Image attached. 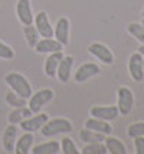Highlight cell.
<instances>
[{"label": "cell", "mask_w": 144, "mask_h": 154, "mask_svg": "<svg viewBox=\"0 0 144 154\" xmlns=\"http://www.w3.org/2000/svg\"><path fill=\"white\" fill-rule=\"evenodd\" d=\"M36 23V30L42 38H52L54 36V27L49 23V17L46 12H39L33 20Z\"/></svg>", "instance_id": "8fae6325"}, {"label": "cell", "mask_w": 144, "mask_h": 154, "mask_svg": "<svg viewBox=\"0 0 144 154\" xmlns=\"http://www.w3.org/2000/svg\"><path fill=\"white\" fill-rule=\"evenodd\" d=\"M33 49H36V52H39V54H52V52L62 51L63 45H62L61 42H58L56 39L43 38L42 40H38V43H36V46Z\"/></svg>", "instance_id": "4fadbf2b"}, {"label": "cell", "mask_w": 144, "mask_h": 154, "mask_svg": "<svg viewBox=\"0 0 144 154\" xmlns=\"http://www.w3.org/2000/svg\"><path fill=\"white\" fill-rule=\"evenodd\" d=\"M6 102L13 108L26 107V98H22V97H19L17 94H13V91L6 94Z\"/></svg>", "instance_id": "484cf974"}, {"label": "cell", "mask_w": 144, "mask_h": 154, "mask_svg": "<svg viewBox=\"0 0 144 154\" xmlns=\"http://www.w3.org/2000/svg\"><path fill=\"white\" fill-rule=\"evenodd\" d=\"M54 36L58 42H61L63 46L69 43V20L68 17H61L56 22V26L54 29Z\"/></svg>", "instance_id": "7c38bea8"}, {"label": "cell", "mask_w": 144, "mask_h": 154, "mask_svg": "<svg viewBox=\"0 0 144 154\" xmlns=\"http://www.w3.org/2000/svg\"><path fill=\"white\" fill-rule=\"evenodd\" d=\"M143 17H144V10H143Z\"/></svg>", "instance_id": "d6a6232c"}, {"label": "cell", "mask_w": 144, "mask_h": 154, "mask_svg": "<svg viewBox=\"0 0 144 154\" xmlns=\"http://www.w3.org/2000/svg\"><path fill=\"white\" fill-rule=\"evenodd\" d=\"M138 52H140V54L144 56V43H141V46L138 48Z\"/></svg>", "instance_id": "4dcf8cb0"}, {"label": "cell", "mask_w": 144, "mask_h": 154, "mask_svg": "<svg viewBox=\"0 0 144 154\" xmlns=\"http://www.w3.org/2000/svg\"><path fill=\"white\" fill-rule=\"evenodd\" d=\"M127 30L131 36H134L140 43H144V25L143 23H130Z\"/></svg>", "instance_id": "d4e9b609"}, {"label": "cell", "mask_w": 144, "mask_h": 154, "mask_svg": "<svg viewBox=\"0 0 144 154\" xmlns=\"http://www.w3.org/2000/svg\"><path fill=\"white\" fill-rule=\"evenodd\" d=\"M61 150L63 154H79L81 151H78L76 146L74 144V141L69 137H63L61 141Z\"/></svg>", "instance_id": "83f0119b"}, {"label": "cell", "mask_w": 144, "mask_h": 154, "mask_svg": "<svg viewBox=\"0 0 144 154\" xmlns=\"http://www.w3.org/2000/svg\"><path fill=\"white\" fill-rule=\"evenodd\" d=\"M5 82H6L9 87L12 88L14 94H17L22 98H30L32 92V87L28 82V79L23 76V75L17 74V72H12V74H7L5 76Z\"/></svg>", "instance_id": "6da1fadb"}, {"label": "cell", "mask_w": 144, "mask_h": 154, "mask_svg": "<svg viewBox=\"0 0 144 154\" xmlns=\"http://www.w3.org/2000/svg\"><path fill=\"white\" fill-rule=\"evenodd\" d=\"M30 115H33V112L29 109V107H19V108H14L13 111L9 114L7 117V121H9V124H20L22 121L25 120V118H28Z\"/></svg>", "instance_id": "d6986e66"}, {"label": "cell", "mask_w": 144, "mask_h": 154, "mask_svg": "<svg viewBox=\"0 0 144 154\" xmlns=\"http://www.w3.org/2000/svg\"><path fill=\"white\" fill-rule=\"evenodd\" d=\"M82 154H105L108 153L107 151V147L104 143H88L85 147L82 148Z\"/></svg>", "instance_id": "cb8c5ba5"}, {"label": "cell", "mask_w": 144, "mask_h": 154, "mask_svg": "<svg viewBox=\"0 0 144 154\" xmlns=\"http://www.w3.org/2000/svg\"><path fill=\"white\" fill-rule=\"evenodd\" d=\"M16 137H17V128L16 124H9L3 134V147L7 153H13L14 144H16Z\"/></svg>", "instance_id": "e0dca14e"}, {"label": "cell", "mask_w": 144, "mask_h": 154, "mask_svg": "<svg viewBox=\"0 0 144 154\" xmlns=\"http://www.w3.org/2000/svg\"><path fill=\"white\" fill-rule=\"evenodd\" d=\"M72 65H74V58L72 56H65L61 59L59 65H58V69H56V76L59 78L61 82H68L69 78H71V69H72Z\"/></svg>", "instance_id": "5bb4252c"}, {"label": "cell", "mask_w": 144, "mask_h": 154, "mask_svg": "<svg viewBox=\"0 0 144 154\" xmlns=\"http://www.w3.org/2000/svg\"><path fill=\"white\" fill-rule=\"evenodd\" d=\"M127 134H128V137H131V138L140 137V135L144 137V121H138V122L130 124L128 128H127Z\"/></svg>", "instance_id": "4316f807"}, {"label": "cell", "mask_w": 144, "mask_h": 154, "mask_svg": "<svg viewBox=\"0 0 144 154\" xmlns=\"http://www.w3.org/2000/svg\"><path fill=\"white\" fill-rule=\"evenodd\" d=\"M54 95H55L54 91H52V89H48V88L38 91L36 94H32L30 98H29V109H30L33 114H38L42 108L54 98Z\"/></svg>", "instance_id": "277c9868"}, {"label": "cell", "mask_w": 144, "mask_h": 154, "mask_svg": "<svg viewBox=\"0 0 144 154\" xmlns=\"http://www.w3.org/2000/svg\"><path fill=\"white\" fill-rule=\"evenodd\" d=\"M59 143L58 141H48V143H42L38 144L32 148L33 154H58L59 153Z\"/></svg>", "instance_id": "44dd1931"}, {"label": "cell", "mask_w": 144, "mask_h": 154, "mask_svg": "<svg viewBox=\"0 0 144 154\" xmlns=\"http://www.w3.org/2000/svg\"><path fill=\"white\" fill-rule=\"evenodd\" d=\"M88 52L92 55V56H95L97 59H100L103 63H105V65H111V63L114 62V55H112V52H111L105 45H103V43H98V42L91 43L88 46Z\"/></svg>", "instance_id": "8992f818"}, {"label": "cell", "mask_w": 144, "mask_h": 154, "mask_svg": "<svg viewBox=\"0 0 144 154\" xmlns=\"http://www.w3.org/2000/svg\"><path fill=\"white\" fill-rule=\"evenodd\" d=\"M63 58V54L62 51H58V52H52V54L48 56V59L45 60V75L49 76V78H54L56 76V69H58V65L61 59Z\"/></svg>", "instance_id": "2e32d148"}, {"label": "cell", "mask_w": 144, "mask_h": 154, "mask_svg": "<svg viewBox=\"0 0 144 154\" xmlns=\"http://www.w3.org/2000/svg\"><path fill=\"white\" fill-rule=\"evenodd\" d=\"M39 131L43 137H54V135L62 134V133H71L72 124L66 118H54V120L46 121Z\"/></svg>", "instance_id": "7a4b0ae2"}, {"label": "cell", "mask_w": 144, "mask_h": 154, "mask_svg": "<svg viewBox=\"0 0 144 154\" xmlns=\"http://www.w3.org/2000/svg\"><path fill=\"white\" fill-rule=\"evenodd\" d=\"M100 72H101V69H100V66H98L97 63H92V62L82 63V65L75 71L74 79H75V82L82 84V82H85V81H88L89 78H92V76L98 75Z\"/></svg>", "instance_id": "52a82bcc"}, {"label": "cell", "mask_w": 144, "mask_h": 154, "mask_svg": "<svg viewBox=\"0 0 144 154\" xmlns=\"http://www.w3.org/2000/svg\"><path fill=\"white\" fill-rule=\"evenodd\" d=\"M134 148L137 154H144V137H134Z\"/></svg>", "instance_id": "f546056e"}, {"label": "cell", "mask_w": 144, "mask_h": 154, "mask_svg": "<svg viewBox=\"0 0 144 154\" xmlns=\"http://www.w3.org/2000/svg\"><path fill=\"white\" fill-rule=\"evenodd\" d=\"M32 144H33V135H32V133L25 131V134L16 140L13 153H16V154H28V153H30Z\"/></svg>", "instance_id": "ac0fdd59"}, {"label": "cell", "mask_w": 144, "mask_h": 154, "mask_svg": "<svg viewBox=\"0 0 144 154\" xmlns=\"http://www.w3.org/2000/svg\"><path fill=\"white\" fill-rule=\"evenodd\" d=\"M141 23H143V25H144V17H143V22H141Z\"/></svg>", "instance_id": "1f68e13d"}, {"label": "cell", "mask_w": 144, "mask_h": 154, "mask_svg": "<svg viewBox=\"0 0 144 154\" xmlns=\"http://www.w3.org/2000/svg\"><path fill=\"white\" fill-rule=\"evenodd\" d=\"M85 128H89V130H94L97 133H101V134L110 135L112 133V127L110 125L108 121L100 120V118H95V117H91L85 121Z\"/></svg>", "instance_id": "9a60e30c"}, {"label": "cell", "mask_w": 144, "mask_h": 154, "mask_svg": "<svg viewBox=\"0 0 144 154\" xmlns=\"http://www.w3.org/2000/svg\"><path fill=\"white\" fill-rule=\"evenodd\" d=\"M117 108H118V112L121 115H128L133 109L134 105V95L128 87H120L117 91Z\"/></svg>", "instance_id": "3957f363"}, {"label": "cell", "mask_w": 144, "mask_h": 154, "mask_svg": "<svg viewBox=\"0 0 144 154\" xmlns=\"http://www.w3.org/2000/svg\"><path fill=\"white\" fill-rule=\"evenodd\" d=\"M0 58L2 59H13L14 58L13 49L9 46V45L3 43L2 40H0Z\"/></svg>", "instance_id": "f1b7e54d"}, {"label": "cell", "mask_w": 144, "mask_h": 154, "mask_svg": "<svg viewBox=\"0 0 144 154\" xmlns=\"http://www.w3.org/2000/svg\"><path fill=\"white\" fill-rule=\"evenodd\" d=\"M23 33H25V39L28 42L29 48H35L38 43V38L39 33L36 30V27L33 25H23Z\"/></svg>", "instance_id": "603a6c76"}, {"label": "cell", "mask_w": 144, "mask_h": 154, "mask_svg": "<svg viewBox=\"0 0 144 154\" xmlns=\"http://www.w3.org/2000/svg\"><path fill=\"white\" fill-rule=\"evenodd\" d=\"M16 14L22 25H33V13L30 7V0H17L16 3Z\"/></svg>", "instance_id": "9c48e42d"}, {"label": "cell", "mask_w": 144, "mask_h": 154, "mask_svg": "<svg viewBox=\"0 0 144 154\" xmlns=\"http://www.w3.org/2000/svg\"><path fill=\"white\" fill-rule=\"evenodd\" d=\"M89 114L91 117H95L100 120L112 121L120 115V112H118L117 105H108V107H92L89 109Z\"/></svg>", "instance_id": "30bf717a"}, {"label": "cell", "mask_w": 144, "mask_h": 154, "mask_svg": "<svg viewBox=\"0 0 144 154\" xmlns=\"http://www.w3.org/2000/svg\"><path fill=\"white\" fill-rule=\"evenodd\" d=\"M104 144L107 147V151L111 154H125L127 153V148L124 146L121 140H118L115 137H105Z\"/></svg>", "instance_id": "ffe728a7"}, {"label": "cell", "mask_w": 144, "mask_h": 154, "mask_svg": "<svg viewBox=\"0 0 144 154\" xmlns=\"http://www.w3.org/2000/svg\"><path fill=\"white\" fill-rule=\"evenodd\" d=\"M79 137H81V141L84 143H104L105 140V134H101V133H97L94 130H89V128H85L79 133Z\"/></svg>", "instance_id": "7402d4cb"}, {"label": "cell", "mask_w": 144, "mask_h": 154, "mask_svg": "<svg viewBox=\"0 0 144 154\" xmlns=\"http://www.w3.org/2000/svg\"><path fill=\"white\" fill-rule=\"evenodd\" d=\"M49 120L48 114H38L36 115H30L28 118H25V120L20 122L22 125V130L23 131H28V133H35V131H39L42 128V125Z\"/></svg>", "instance_id": "ba28073f"}, {"label": "cell", "mask_w": 144, "mask_h": 154, "mask_svg": "<svg viewBox=\"0 0 144 154\" xmlns=\"http://www.w3.org/2000/svg\"><path fill=\"white\" fill-rule=\"evenodd\" d=\"M128 71L131 78L136 82H141L144 79V59L140 52H136L130 56L128 60Z\"/></svg>", "instance_id": "5b68a950"}]
</instances>
